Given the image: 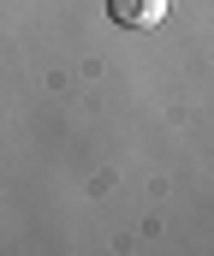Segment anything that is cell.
Wrapping results in <instances>:
<instances>
[{"instance_id":"6da1fadb","label":"cell","mask_w":214,"mask_h":256,"mask_svg":"<svg viewBox=\"0 0 214 256\" xmlns=\"http://www.w3.org/2000/svg\"><path fill=\"white\" fill-rule=\"evenodd\" d=\"M107 18L119 30H155L167 18V0H107Z\"/></svg>"}]
</instances>
